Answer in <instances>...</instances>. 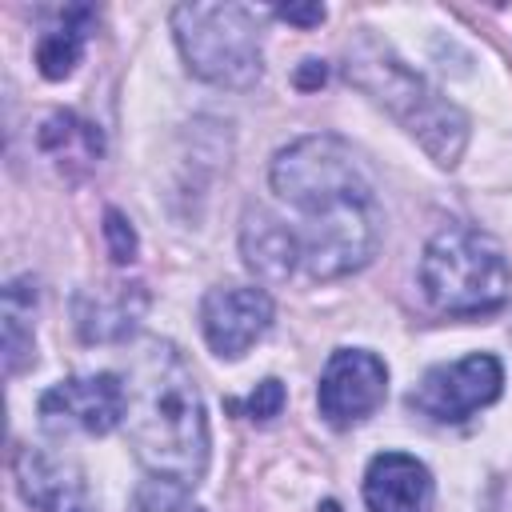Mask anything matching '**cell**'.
<instances>
[{"label": "cell", "instance_id": "obj_1", "mask_svg": "<svg viewBox=\"0 0 512 512\" xmlns=\"http://www.w3.org/2000/svg\"><path fill=\"white\" fill-rule=\"evenodd\" d=\"M272 192L300 216L292 228L300 264L312 280H336L364 268L380 244V204L340 136L312 132L272 160Z\"/></svg>", "mask_w": 512, "mask_h": 512}, {"label": "cell", "instance_id": "obj_2", "mask_svg": "<svg viewBox=\"0 0 512 512\" xmlns=\"http://www.w3.org/2000/svg\"><path fill=\"white\" fill-rule=\"evenodd\" d=\"M124 428L148 476L196 488L208 472V416L176 344L144 336L128 352Z\"/></svg>", "mask_w": 512, "mask_h": 512}, {"label": "cell", "instance_id": "obj_3", "mask_svg": "<svg viewBox=\"0 0 512 512\" xmlns=\"http://www.w3.org/2000/svg\"><path fill=\"white\" fill-rule=\"evenodd\" d=\"M344 76L372 96L388 116H396L420 148L440 164L456 168L468 144V116L448 96H440L416 68H408L384 40L360 32L344 52Z\"/></svg>", "mask_w": 512, "mask_h": 512}, {"label": "cell", "instance_id": "obj_4", "mask_svg": "<svg viewBox=\"0 0 512 512\" xmlns=\"http://www.w3.org/2000/svg\"><path fill=\"white\" fill-rule=\"evenodd\" d=\"M420 288L436 312L484 316L512 296V268L504 248L468 224L440 228L420 256Z\"/></svg>", "mask_w": 512, "mask_h": 512}, {"label": "cell", "instance_id": "obj_5", "mask_svg": "<svg viewBox=\"0 0 512 512\" xmlns=\"http://www.w3.org/2000/svg\"><path fill=\"white\" fill-rule=\"evenodd\" d=\"M176 48L192 76L216 88H252L264 72L260 20L244 4H180L172 8Z\"/></svg>", "mask_w": 512, "mask_h": 512}, {"label": "cell", "instance_id": "obj_6", "mask_svg": "<svg viewBox=\"0 0 512 512\" xmlns=\"http://www.w3.org/2000/svg\"><path fill=\"white\" fill-rule=\"evenodd\" d=\"M504 388V368L492 352H472L452 364H436L420 376V384L408 392V404L436 420V424H460L472 412L488 408Z\"/></svg>", "mask_w": 512, "mask_h": 512}, {"label": "cell", "instance_id": "obj_7", "mask_svg": "<svg viewBox=\"0 0 512 512\" xmlns=\"http://www.w3.org/2000/svg\"><path fill=\"white\" fill-rule=\"evenodd\" d=\"M40 424L52 436H104L124 424V380L116 372L68 376L40 396Z\"/></svg>", "mask_w": 512, "mask_h": 512}, {"label": "cell", "instance_id": "obj_8", "mask_svg": "<svg viewBox=\"0 0 512 512\" xmlns=\"http://www.w3.org/2000/svg\"><path fill=\"white\" fill-rule=\"evenodd\" d=\"M388 396V368L368 348H336L320 372L316 408L332 428L368 420Z\"/></svg>", "mask_w": 512, "mask_h": 512}, {"label": "cell", "instance_id": "obj_9", "mask_svg": "<svg viewBox=\"0 0 512 512\" xmlns=\"http://www.w3.org/2000/svg\"><path fill=\"white\" fill-rule=\"evenodd\" d=\"M272 296L252 284L208 288L200 300V332L220 360H240L272 328Z\"/></svg>", "mask_w": 512, "mask_h": 512}, {"label": "cell", "instance_id": "obj_10", "mask_svg": "<svg viewBox=\"0 0 512 512\" xmlns=\"http://www.w3.org/2000/svg\"><path fill=\"white\" fill-rule=\"evenodd\" d=\"M16 488L32 512H96L84 472L44 448H16L12 456Z\"/></svg>", "mask_w": 512, "mask_h": 512}, {"label": "cell", "instance_id": "obj_11", "mask_svg": "<svg viewBox=\"0 0 512 512\" xmlns=\"http://www.w3.org/2000/svg\"><path fill=\"white\" fill-rule=\"evenodd\" d=\"M368 512H432L436 484L424 460L408 452H380L364 468Z\"/></svg>", "mask_w": 512, "mask_h": 512}, {"label": "cell", "instance_id": "obj_12", "mask_svg": "<svg viewBox=\"0 0 512 512\" xmlns=\"http://www.w3.org/2000/svg\"><path fill=\"white\" fill-rule=\"evenodd\" d=\"M148 308V292L144 284H112V288H96V292H80L72 304L76 316V332L88 344H116L128 340L132 328L140 324Z\"/></svg>", "mask_w": 512, "mask_h": 512}, {"label": "cell", "instance_id": "obj_13", "mask_svg": "<svg viewBox=\"0 0 512 512\" xmlns=\"http://www.w3.org/2000/svg\"><path fill=\"white\" fill-rule=\"evenodd\" d=\"M240 256L260 280H288L300 264V248L288 224L268 216L264 208H248L240 224Z\"/></svg>", "mask_w": 512, "mask_h": 512}, {"label": "cell", "instance_id": "obj_14", "mask_svg": "<svg viewBox=\"0 0 512 512\" xmlns=\"http://www.w3.org/2000/svg\"><path fill=\"white\" fill-rule=\"evenodd\" d=\"M96 12L92 8H64L36 40V68L44 80H64L84 56V40L92 32Z\"/></svg>", "mask_w": 512, "mask_h": 512}, {"label": "cell", "instance_id": "obj_15", "mask_svg": "<svg viewBox=\"0 0 512 512\" xmlns=\"http://www.w3.org/2000/svg\"><path fill=\"white\" fill-rule=\"evenodd\" d=\"M32 312H36V280L16 276L4 288L0 324H4V372L20 376L36 360V336H32Z\"/></svg>", "mask_w": 512, "mask_h": 512}, {"label": "cell", "instance_id": "obj_16", "mask_svg": "<svg viewBox=\"0 0 512 512\" xmlns=\"http://www.w3.org/2000/svg\"><path fill=\"white\" fill-rule=\"evenodd\" d=\"M40 148L52 156V160H60V164H92L96 156H100V132L88 124V120H80V116H72V112H52L44 124H40Z\"/></svg>", "mask_w": 512, "mask_h": 512}, {"label": "cell", "instance_id": "obj_17", "mask_svg": "<svg viewBox=\"0 0 512 512\" xmlns=\"http://www.w3.org/2000/svg\"><path fill=\"white\" fill-rule=\"evenodd\" d=\"M188 492H192V488H184V484L148 476V480L136 484V492H132V500H128V512H192Z\"/></svg>", "mask_w": 512, "mask_h": 512}, {"label": "cell", "instance_id": "obj_18", "mask_svg": "<svg viewBox=\"0 0 512 512\" xmlns=\"http://www.w3.org/2000/svg\"><path fill=\"white\" fill-rule=\"evenodd\" d=\"M104 240H108V252H112V260L116 264H132L136 260V232H132V224L124 220V212H116V208H108L104 212Z\"/></svg>", "mask_w": 512, "mask_h": 512}, {"label": "cell", "instance_id": "obj_19", "mask_svg": "<svg viewBox=\"0 0 512 512\" xmlns=\"http://www.w3.org/2000/svg\"><path fill=\"white\" fill-rule=\"evenodd\" d=\"M236 408H244L248 412V420H272V416H280V408H284V384L276 380V376H268V380H260L256 384V392L244 400V404H236Z\"/></svg>", "mask_w": 512, "mask_h": 512}, {"label": "cell", "instance_id": "obj_20", "mask_svg": "<svg viewBox=\"0 0 512 512\" xmlns=\"http://www.w3.org/2000/svg\"><path fill=\"white\" fill-rule=\"evenodd\" d=\"M276 16H280V20H288V24L312 28V24H320V20H324V8H320V4H288V8H276Z\"/></svg>", "mask_w": 512, "mask_h": 512}, {"label": "cell", "instance_id": "obj_21", "mask_svg": "<svg viewBox=\"0 0 512 512\" xmlns=\"http://www.w3.org/2000/svg\"><path fill=\"white\" fill-rule=\"evenodd\" d=\"M300 84H324V68H316V60H312V68L300 76Z\"/></svg>", "mask_w": 512, "mask_h": 512}, {"label": "cell", "instance_id": "obj_22", "mask_svg": "<svg viewBox=\"0 0 512 512\" xmlns=\"http://www.w3.org/2000/svg\"><path fill=\"white\" fill-rule=\"evenodd\" d=\"M320 512H340V504H336V500H324V504H320Z\"/></svg>", "mask_w": 512, "mask_h": 512}]
</instances>
